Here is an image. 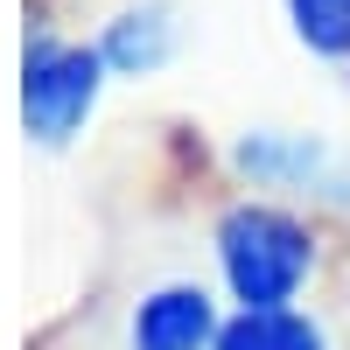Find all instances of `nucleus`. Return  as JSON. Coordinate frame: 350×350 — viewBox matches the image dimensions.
<instances>
[{"instance_id":"1","label":"nucleus","mask_w":350,"mask_h":350,"mask_svg":"<svg viewBox=\"0 0 350 350\" xmlns=\"http://www.w3.org/2000/svg\"><path fill=\"white\" fill-rule=\"evenodd\" d=\"M211 259L231 308H295L323 267V231L280 196H231L211 217Z\"/></svg>"},{"instance_id":"2","label":"nucleus","mask_w":350,"mask_h":350,"mask_svg":"<svg viewBox=\"0 0 350 350\" xmlns=\"http://www.w3.org/2000/svg\"><path fill=\"white\" fill-rule=\"evenodd\" d=\"M105 77L112 70L98 42H70V36L36 28L21 42V133L36 148H70L105 98Z\"/></svg>"},{"instance_id":"3","label":"nucleus","mask_w":350,"mask_h":350,"mask_svg":"<svg viewBox=\"0 0 350 350\" xmlns=\"http://www.w3.org/2000/svg\"><path fill=\"white\" fill-rule=\"evenodd\" d=\"M224 308L196 280H161L126 315V350H217Z\"/></svg>"},{"instance_id":"4","label":"nucleus","mask_w":350,"mask_h":350,"mask_svg":"<svg viewBox=\"0 0 350 350\" xmlns=\"http://www.w3.org/2000/svg\"><path fill=\"white\" fill-rule=\"evenodd\" d=\"M231 168H239L252 189H295V196L343 189L336 154L323 140H308V133H245L239 148H231Z\"/></svg>"},{"instance_id":"5","label":"nucleus","mask_w":350,"mask_h":350,"mask_svg":"<svg viewBox=\"0 0 350 350\" xmlns=\"http://www.w3.org/2000/svg\"><path fill=\"white\" fill-rule=\"evenodd\" d=\"M98 56L112 77H154L175 56V8L168 0H140V8H120L98 28Z\"/></svg>"},{"instance_id":"6","label":"nucleus","mask_w":350,"mask_h":350,"mask_svg":"<svg viewBox=\"0 0 350 350\" xmlns=\"http://www.w3.org/2000/svg\"><path fill=\"white\" fill-rule=\"evenodd\" d=\"M217 350H329V329L308 308H231Z\"/></svg>"},{"instance_id":"7","label":"nucleus","mask_w":350,"mask_h":350,"mask_svg":"<svg viewBox=\"0 0 350 350\" xmlns=\"http://www.w3.org/2000/svg\"><path fill=\"white\" fill-rule=\"evenodd\" d=\"M287 28L308 56L323 64H350V0H280Z\"/></svg>"}]
</instances>
